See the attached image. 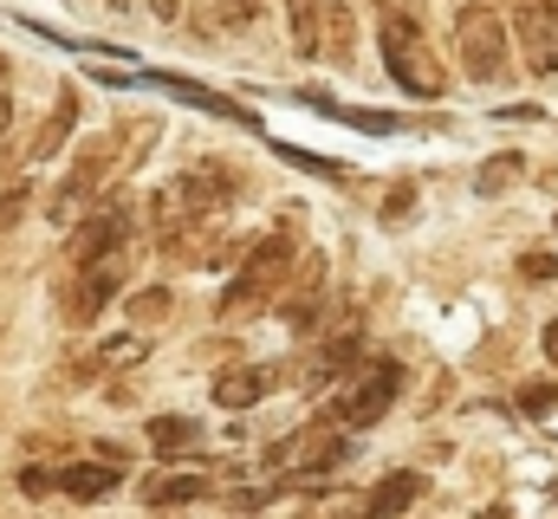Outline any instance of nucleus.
Here are the masks:
<instances>
[{"mask_svg": "<svg viewBox=\"0 0 558 519\" xmlns=\"http://www.w3.org/2000/svg\"><path fill=\"white\" fill-rule=\"evenodd\" d=\"M286 273H292V234L279 228L267 241H254V254L241 260V273L228 279V292H221V318H254V312H267L279 299V286H286Z\"/></svg>", "mask_w": 558, "mask_h": 519, "instance_id": "1", "label": "nucleus"}, {"mask_svg": "<svg viewBox=\"0 0 558 519\" xmlns=\"http://www.w3.org/2000/svg\"><path fill=\"white\" fill-rule=\"evenodd\" d=\"M377 52H384V72L410 92V98H441V65L422 39V26L410 13H377Z\"/></svg>", "mask_w": 558, "mask_h": 519, "instance_id": "2", "label": "nucleus"}, {"mask_svg": "<svg viewBox=\"0 0 558 519\" xmlns=\"http://www.w3.org/2000/svg\"><path fill=\"white\" fill-rule=\"evenodd\" d=\"M344 455H351V435L325 415V422H305L299 435H286V442L267 448V474L274 481H312V474H331Z\"/></svg>", "mask_w": 558, "mask_h": 519, "instance_id": "3", "label": "nucleus"}, {"mask_svg": "<svg viewBox=\"0 0 558 519\" xmlns=\"http://www.w3.org/2000/svg\"><path fill=\"white\" fill-rule=\"evenodd\" d=\"M454 52H461V72L474 85H494L507 79V20L487 7V0H468L454 13Z\"/></svg>", "mask_w": 558, "mask_h": 519, "instance_id": "4", "label": "nucleus"}, {"mask_svg": "<svg viewBox=\"0 0 558 519\" xmlns=\"http://www.w3.org/2000/svg\"><path fill=\"white\" fill-rule=\"evenodd\" d=\"M397 389H403V364H397V358H371L364 377L338 396L331 422H338V429H371V422H384V409L397 402Z\"/></svg>", "mask_w": 558, "mask_h": 519, "instance_id": "5", "label": "nucleus"}, {"mask_svg": "<svg viewBox=\"0 0 558 519\" xmlns=\"http://www.w3.org/2000/svg\"><path fill=\"white\" fill-rule=\"evenodd\" d=\"M118 143H124V136H98V143L78 156V169H72V176L52 189V208H46V215H52L59 228H65V221H78V215L92 208L98 182H105V176H111V162H118Z\"/></svg>", "mask_w": 558, "mask_h": 519, "instance_id": "6", "label": "nucleus"}, {"mask_svg": "<svg viewBox=\"0 0 558 519\" xmlns=\"http://www.w3.org/2000/svg\"><path fill=\"white\" fill-rule=\"evenodd\" d=\"M124 241H131V202H98V208H85L78 215V228H72V273L78 266H92V260H111L124 254Z\"/></svg>", "mask_w": 558, "mask_h": 519, "instance_id": "7", "label": "nucleus"}, {"mask_svg": "<svg viewBox=\"0 0 558 519\" xmlns=\"http://www.w3.org/2000/svg\"><path fill=\"white\" fill-rule=\"evenodd\" d=\"M513 33H520L526 65H533L539 79H558V0H520Z\"/></svg>", "mask_w": 558, "mask_h": 519, "instance_id": "8", "label": "nucleus"}, {"mask_svg": "<svg viewBox=\"0 0 558 519\" xmlns=\"http://www.w3.org/2000/svg\"><path fill=\"white\" fill-rule=\"evenodd\" d=\"M124 266H131L124 254L78 266V286H72V312H65V318L78 325V331H85V325H98V318H105V305H111V299L124 292Z\"/></svg>", "mask_w": 558, "mask_h": 519, "instance_id": "9", "label": "nucleus"}, {"mask_svg": "<svg viewBox=\"0 0 558 519\" xmlns=\"http://www.w3.org/2000/svg\"><path fill=\"white\" fill-rule=\"evenodd\" d=\"M279 312H286L292 331H312L318 325V312H325V254H299V286H292V299Z\"/></svg>", "mask_w": 558, "mask_h": 519, "instance_id": "10", "label": "nucleus"}, {"mask_svg": "<svg viewBox=\"0 0 558 519\" xmlns=\"http://www.w3.org/2000/svg\"><path fill=\"white\" fill-rule=\"evenodd\" d=\"M422 487H428V481H422L416 468H397V474H384V481L371 487V500H364V519H403V514L422 500Z\"/></svg>", "mask_w": 558, "mask_h": 519, "instance_id": "11", "label": "nucleus"}, {"mask_svg": "<svg viewBox=\"0 0 558 519\" xmlns=\"http://www.w3.org/2000/svg\"><path fill=\"white\" fill-rule=\"evenodd\" d=\"M118 481H124V468H111V461H72L52 474V487L72 500H105V494H118Z\"/></svg>", "mask_w": 558, "mask_h": 519, "instance_id": "12", "label": "nucleus"}, {"mask_svg": "<svg viewBox=\"0 0 558 519\" xmlns=\"http://www.w3.org/2000/svg\"><path fill=\"white\" fill-rule=\"evenodd\" d=\"M72 130H78V92L65 85V92H59V105H52V118L33 130V143H26V162H52V156L65 149V136H72Z\"/></svg>", "mask_w": 558, "mask_h": 519, "instance_id": "13", "label": "nucleus"}, {"mask_svg": "<svg viewBox=\"0 0 558 519\" xmlns=\"http://www.w3.org/2000/svg\"><path fill=\"white\" fill-rule=\"evenodd\" d=\"M267 389H274V371H260V364H234V371L215 377V402L234 415V409H254Z\"/></svg>", "mask_w": 558, "mask_h": 519, "instance_id": "14", "label": "nucleus"}, {"mask_svg": "<svg viewBox=\"0 0 558 519\" xmlns=\"http://www.w3.org/2000/svg\"><path fill=\"white\" fill-rule=\"evenodd\" d=\"M215 487L202 481V474H149L143 481V500L149 507H189V500H208Z\"/></svg>", "mask_w": 558, "mask_h": 519, "instance_id": "15", "label": "nucleus"}, {"mask_svg": "<svg viewBox=\"0 0 558 519\" xmlns=\"http://www.w3.org/2000/svg\"><path fill=\"white\" fill-rule=\"evenodd\" d=\"M357 351H364V338H357V331H344L338 345H325V351H318V371H312L305 384L325 389V384H338V377H351V371H357Z\"/></svg>", "mask_w": 558, "mask_h": 519, "instance_id": "16", "label": "nucleus"}, {"mask_svg": "<svg viewBox=\"0 0 558 519\" xmlns=\"http://www.w3.org/2000/svg\"><path fill=\"white\" fill-rule=\"evenodd\" d=\"M195 422L189 415H149V448L156 455H182V448H195Z\"/></svg>", "mask_w": 558, "mask_h": 519, "instance_id": "17", "label": "nucleus"}, {"mask_svg": "<svg viewBox=\"0 0 558 519\" xmlns=\"http://www.w3.org/2000/svg\"><path fill=\"white\" fill-rule=\"evenodd\" d=\"M260 7H267V0H215L202 26H208V33H221V26L234 33V26H254V20H260Z\"/></svg>", "mask_w": 558, "mask_h": 519, "instance_id": "18", "label": "nucleus"}, {"mask_svg": "<svg viewBox=\"0 0 558 519\" xmlns=\"http://www.w3.org/2000/svg\"><path fill=\"white\" fill-rule=\"evenodd\" d=\"M292 46L318 59V0H292Z\"/></svg>", "mask_w": 558, "mask_h": 519, "instance_id": "19", "label": "nucleus"}, {"mask_svg": "<svg viewBox=\"0 0 558 519\" xmlns=\"http://www.w3.org/2000/svg\"><path fill=\"white\" fill-rule=\"evenodd\" d=\"M137 358H143V338H111V345H105V351H98L92 364H105V371H118V364H137Z\"/></svg>", "mask_w": 558, "mask_h": 519, "instance_id": "20", "label": "nucleus"}, {"mask_svg": "<svg viewBox=\"0 0 558 519\" xmlns=\"http://www.w3.org/2000/svg\"><path fill=\"white\" fill-rule=\"evenodd\" d=\"M520 409H526V415H539V409H558V384H526V389H520Z\"/></svg>", "mask_w": 558, "mask_h": 519, "instance_id": "21", "label": "nucleus"}, {"mask_svg": "<svg viewBox=\"0 0 558 519\" xmlns=\"http://www.w3.org/2000/svg\"><path fill=\"white\" fill-rule=\"evenodd\" d=\"M26 202H33V195H26V182H20V189H7V195H0V234H7V228H13V221H20V215H26Z\"/></svg>", "mask_w": 558, "mask_h": 519, "instance_id": "22", "label": "nucleus"}, {"mask_svg": "<svg viewBox=\"0 0 558 519\" xmlns=\"http://www.w3.org/2000/svg\"><path fill=\"white\" fill-rule=\"evenodd\" d=\"M162 305H169V292H137V299H131L137 318H162Z\"/></svg>", "mask_w": 558, "mask_h": 519, "instance_id": "23", "label": "nucleus"}, {"mask_svg": "<svg viewBox=\"0 0 558 519\" xmlns=\"http://www.w3.org/2000/svg\"><path fill=\"white\" fill-rule=\"evenodd\" d=\"M520 273H526V279H553L558 260H553V254H526V260H520Z\"/></svg>", "mask_w": 558, "mask_h": 519, "instance_id": "24", "label": "nucleus"}, {"mask_svg": "<svg viewBox=\"0 0 558 519\" xmlns=\"http://www.w3.org/2000/svg\"><path fill=\"white\" fill-rule=\"evenodd\" d=\"M20 487H26V494H52V474H46V468H20Z\"/></svg>", "mask_w": 558, "mask_h": 519, "instance_id": "25", "label": "nucleus"}, {"mask_svg": "<svg viewBox=\"0 0 558 519\" xmlns=\"http://www.w3.org/2000/svg\"><path fill=\"white\" fill-rule=\"evenodd\" d=\"M149 13H156V20H162V26H175V20H182V13H189V0H149Z\"/></svg>", "mask_w": 558, "mask_h": 519, "instance_id": "26", "label": "nucleus"}, {"mask_svg": "<svg viewBox=\"0 0 558 519\" xmlns=\"http://www.w3.org/2000/svg\"><path fill=\"white\" fill-rule=\"evenodd\" d=\"M520 176V162H500V169H481V189H500V182H513Z\"/></svg>", "mask_w": 558, "mask_h": 519, "instance_id": "27", "label": "nucleus"}, {"mask_svg": "<svg viewBox=\"0 0 558 519\" xmlns=\"http://www.w3.org/2000/svg\"><path fill=\"white\" fill-rule=\"evenodd\" d=\"M7 130H13V98H0V156H7Z\"/></svg>", "mask_w": 558, "mask_h": 519, "instance_id": "28", "label": "nucleus"}, {"mask_svg": "<svg viewBox=\"0 0 558 519\" xmlns=\"http://www.w3.org/2000/svg\"><path fill=\"white\" fill-rule=\"evenodd\" d=\"M546 358H553V364H558V318H553V325H546Z\"/></svg>", "mask_w": 558, "mask_h": 519, "instance_id": "29", "label": "nucleus"}, {"mask_svg": "<svg viewBox=\"0 0 558 519\" xmlns=\"http://www.w3.org/2000/svg\"><path fill=\"white\" fill-rule=\"evenodd\" d=\"M105 7H111V13H124V7H131V0H105Z\"/></svg>", "mask_w": 558, "mask_h": 519, "instance_id": "30", "label": "nucleus"}, {"mask_svg": "<svg viewBox=\"0 0 558 519\" xmlns=\"http://www.w3.org/2000/svg\"><path fill=\"white\" fill-rule=\"evenodd\" d=\"M0 72H7V65H0Z\"/></svg>", "mask_w": 558, "mask_h": 519, "instance_id": "31", "label": "nucleus"}]
</instances>
